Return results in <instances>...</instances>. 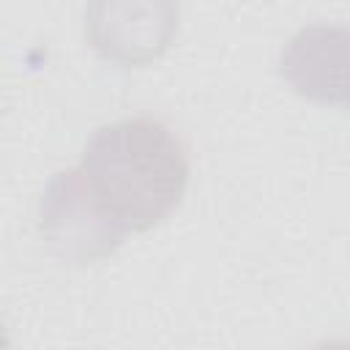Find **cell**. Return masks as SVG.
Wrapping results in <instances>:
<instances>
[{"mask_svg": "<svg viewBox=\"0 0 350 350\" xmlns=\"http://www.w3.org/2000/svg\"><path fill=\"white\" fill-rule=\"evenodd\" d=\"M282 74L295 93L350 109V27H301L282 52Z\"/></svg>", "mask_w": 350, "mask_h": 350, "instance_id": "3", "label": "cell"}, {"mask_svg": "<svg viewBox=\"0 0 350 350\" xmlns=\"http://www.w3.org/2000/svg\"><path fill=\"white\" fill-rule=\"evenodd\" d=\"M314 350H350V342H345V339H331V342L317 345Z\"/></svg>", "mask_w": 350, "mask_h": 350, "instance_id": "4", "label": "cell"}, {"mask_svg": "<svg viewBox=\"0 0 350 350\" xmlns=\"http://www.w3.org/2000/svg\"><path fill=\"white\" fill-rule=\"evenodd\" d=\"M77 172L101 213L126 238L159 224L183 197L189 161L170 126L123 118L93 131Z\"/></svg>", "mask_w": 350, "mask_h": 350, "instance_id": "1", "label": "cell"}, {"mask_svg": "<svg viewBox=\"0 0 350 350\" xmlns=\"http://www.w3.org/2000/svg\"><path fill=\"white\" fill-rule=\"evenodd\" d=\"M41 235L49 249L68 262H93L112 254L123 235L88 194L77 167L57 172L41 197Z\"/></svg>", "mask_w": 350, "mask_h": 350, "instance_id": "2", "label": "cell"}]
</instances>
